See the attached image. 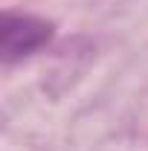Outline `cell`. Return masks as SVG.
I'll return each mask as SVG.
<instances>
[{
	"label": "cell",
	"mask_w": 148,
	"mask_h": 151,
	"mask_svg": "<svg viewBox=\"0 0 148 151\" xmlns=\"http://www.w3.org/2000/svg\"><path fill=\"white\" fill-rule=\"evenodd\" d=\"M52 32H55V26L50 20H44V18L6 12L3 15V29H0V52H3V61L12 64L18 58H26L32 52H38L41 47L50 44Z\"/></svg>",
	"instance_id": "cell-1"
}]
</instances>
